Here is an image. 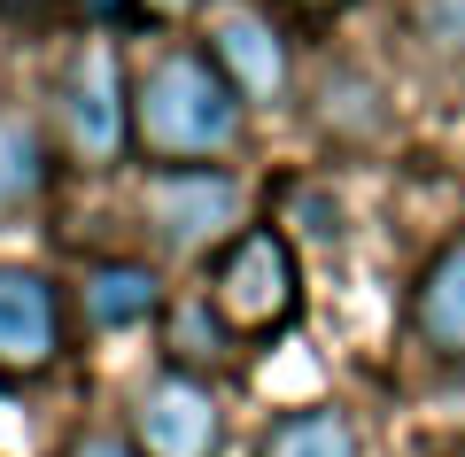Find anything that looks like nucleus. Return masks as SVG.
I'll use <instances>...</instances> for the list:
<instances>
[{
  "instance_id": "nucleus-3",
  "label": "nucleus",
  "mask_w": 465,
  "mask_h": 457,
  "mask_svg": "<svg viewBox=\"0 0 465 457\" xmlns=\"http://www.w3.org/2000/svg\"><path fill=\"white\" fill-rule=\"evenodd\" d=\"M302 303V272L295 248L280 225H249L225 256L210 263V311L232 342H256V333H280Z\"/></svg>"
},
{
  "instance_id": "nucleus-8",
  "label": "nucleus",
  "mask_w": 465,
  "mask_h": 457,
  "mask_svg": "<svg viewBox=\"0 0 465 457\" xmlns=\"http://www.w3.org/2000/svg\"><path fill=\"white\" fill-rule=\"evenodd\" d=\"M403 326H411L419 357H434V364H465V241L434 248V256L419 263Z\"/></svg>"
},
{
  "instance_id": "nucleus-9",
  "label": "nucleus",
  "mask_w": 465,
  "mask_h": 457,
  "mask_svg": "<svg viewBox=\"0 0 465 457\" xmlns=\"http://www.w3.org/2000/svg\"><path fill=\"white\" fill-rule=\"evenodd\" d=\"M78 311H85L94 333H133V326H148L163 311V287H155L148 263L109 256V263H85L78 272Z\"/></svg>"
},
{
  "instance_id": "nucleus-17",
  "label": "nucleus",
  "mask_w": 465,
  "mask_h": 457,
  "mask_svg": "<svg viewBox=\"0 0 465 457\" xmlns=\"http://www.w3.org/2000/svg\"><path fill=\"white\" fill-rule=\"evenodd\" d=\"M54 0H0V16H16V24H32V16H47Z\"/></svg>"
},
{
  "instance_id": "nucleus-16",
  "label": "nucleus",
  "mask_w": 465,
  "mask_h": 457,
  "mask_svg": "<svg viewBox=\"0 0 465 457\" xmlns=\"http://www.w3.org/2000/svg\"><path fill=\"white\" fill-rule=\"evenodd\" d=\"M78 16L94 24V32H109V24H124V16H133V0H78Z\"/></svg>"
},
{
  "instance_id": "nucleus-6",
  "label": "nucleus",
  "mask_w": 465,
  "mask_h": 457,
  "mask_svg": "<svg viewBox=\"0 0 465 457\" xmlns=\"http://www.w3.org/2000/svg\"><path fill=\"white\" fill-rule=\"evenodd\" d=\"M133 450L140 457H217L225 450V411H217V395L202 380L163 364L133 395Z\"/></svg>"
},
{
  "instance_id": "nucleus-10",
  "label": "nucleus",
  "mask_w": 465,
  "mask_h": 457,
  "mask_svg": "<svg viewBox=\"0 0 465 457\" xmlns=\"http://www.w3.org/2000/svg\"><path fill=\"white\" fill-rule=\"evenodd\" d=\"M311 124L326 132V140H341V147H365V140H381V132H388V109H381V85H372L365 70H349V63H333L326 78L311 85Z\"/></svg>"
},
{
  "instance_id": "nucleus-13",
  "label": "nucleus",
  "mask_w": 465,
  "mask_h": 457,
  "mask_svg": "<svg viewBox=\"0 0 465 457\" xmlns=\"http://www.w3.org/2000/svg\"><path fill=\"white\" fill-rule=\"evenodd\" d=\"M225 357H232V333L217 326L210 294H202V303H179V311H171V373L202 380V373H217Z\"/></svg>"
},
{
  "instance_id": "nucleus-18",
  "label": "nucleus",
  "mask_w": 465,
  "mask_h": 457,
  "mask_svg": "<svg viewBox=\"0 0 465 457\" xmlns=\"http://www.w3.org/2000/svg\"><path fill=\"white\" fill-rule=\"evenodd\" d=\"M295 16H333V8H349V0H287Z\"/></svg>"
},
{
  "instance_id": "nucleus-5",
  "label": "nucleus",
  "mask_w": 465,
  "mask_h": 457,
  "mask_svg": "<svg viewBox=\"0 0 465 457\" xmlns=\"http://www.w3.org/2000/svg\"><path fill=\"white\" fill-rule=\"evenodd\" d=\"M202 55H210L217 78L241 94V109H287V94H295V55H287L280 24H272L264 8H249V0H225L210 16Z\"/></svg>"
},
{
  "instance_id": "nucleus-7",
  "label": "nucleus",
  "mask_w": 465,
  "mask_h": 457,
  "mask_svg": "<svg viewBox=\"0 0 465 457\" xmlns=\"http://www.w3.org/2000/svg\"><path fill=\"white\" fill-rule=\"evenodd\" d=\"M70 326H63V287L32 263H0V380H32L63 364Z\"/></svg>"
},
{
  "instance_id": "nucleus-19",
  "label": "nucleus",
  "mask_w": 465,
  "mask_h": 457,
  "mask_svg": "<svg viewBox=\"0 0 465 457\" xmlns=\"http://www.w3.org/2000/svg\"><path fill=\"white\" fill-rule=\"evenodd\" d=\"M148 8H163V16H186V8H202V0H148Z\"/></svg>"
},
{
  "instance_id": "nucleus-1",
  "label": "nucleus",
  "mask_w": 465,
  "mask_h": 457,
  "mask_svg": "<svg viewBox=\"0 0 465 457\" xmlns=\"http://www.w3.org/2000/svg\"><path fill=\"white\" fill-rule=\"evenodd\" d=\"M133 132L163 171H217L249 140V109L202 47H155L133 78Z\"/></svg>"
},
{
  "instance_id": "nucleus-11",
  "label": "nucleus",
  "mask_w": 465,
  "mask_h": 457,
  "mask_svg": "<svg viewBox=\"0 0 465 457\" xmlns=\"http://www.w3.org/2000/svg\"><path fill=\"white\" fill-rule=\"evenodd\" d=\"M47 179H54L47 124L24 116V109H8V116H0V217H24L39 194H47Z\"/></svg>"
},
{
  "instance_id": "nucleus-15",
  "label": "nucleus",
  "mask_w": 465,
  "mask_h": 457,
  "mask_svg": "<svg viewBox=\"0 0 465 457\" xmlns=\"http://www.w3.org/2000/svg\"><path fill=\"white\" fill-rule=\"evenodd\" d=\"M63 457H140L133 434H109V426H85V434H70Z\"/></svg>"
},
{
  "instance_id": "nucleus-2",
  "label": "nucleus",
  "mask_w": 465,
  "mask_h": 457,
  "mask_svg": "<svg viewBox=\"0 0 465 457\" xmlns=\"http://www.w3.org/2000/svg\"><path fill=\"white\" fill-rule=\"evenodd\" d=\"M54 140H63V155L78 171H116L140 147L133 78H124L116 39H78L63 55V78H54Z\"/></svg>"
},
{
  "instance_id": "nucleus-12",
  "label": "nucleus",
  "mask_w": 465,
  "mask_h": 457,
  "mask_svg": "<svg viewBox=\"0 0 465 457\" xmlns=\"http://www.w3.org/2000/svg\"><path fill=\"white\" fill-rule=\"evenodd\" d=\"M256 457H357V426L333 403H302V411H280L264 426Z\"/></svg>"
},
{
  "instance_id": "nucleus-4",
  "label": "nucleus",
  "mask_w": 465,
  "mask_h": 457,
  "mask_svg": "<svg viewBox=\"0 0 465 457\" xmlns=\"http://www.w3.org/2000/svg\"><path fill=\"white\" fill-rule=\"evenodd\" d=\"M148 233L171 256H225L241 233H249V194L232 171H155L148 194H140Z\"/></svg>"
},
{
  "instance_id": "nucleus-20",
  "label": "nucleus",
  "mask_w": 465,
  "mask_h": 457,
  "mask_svg": "<svg viewBox=\"0 0 465 457\" xmlns=\"http://www.w3.org/2000/svg\"><path fill=\"white\" fill-rule=\"evenodd\" d=\"M458 457H465V450H458Z\"/></svg>"
},
{
  "instance_id": "nucleus-14",
  "label": "nucleus",
  "mask_w": 465,
  "mask_h": 457,
  "mask_svg": "<svg viewBox=\"0 0 465 457\" xmlns=\"http://www.w3.org/2000/svg\"><path fill=\"white\" fill-rule=\"evenodd\" d=\"M411 32L442 70H465V0H411Z\"/></svg>"
}]
</instances>
